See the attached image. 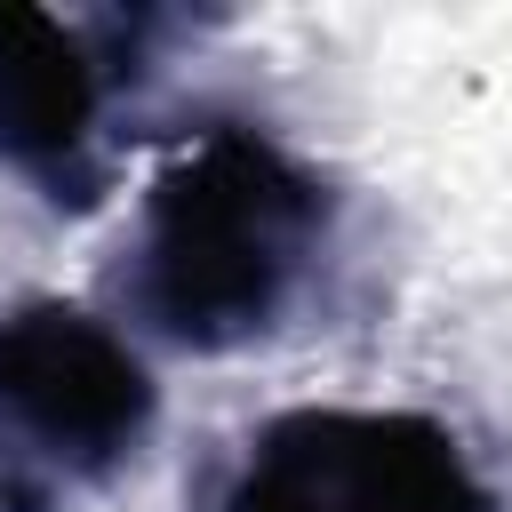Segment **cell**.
I'll return each mask as SVG.
<instances>
[{
    "instance_id": "3",
    "label": "cell",
    "mask_w": 512,
    "mask_h": 512,
    "mask_svg": "<svg viewBox=\"0 0 512 512\" xmlns=\"http://www.w3.org/2000/svg\"><path fill=\"white\" fill-rule=\"evenodd\" d=\"M216 512H496V488L464 432L424 408L312 400L240 440Z\"/></svg>"
},
{
    "instance_id": "1",
    "label": "cell",
    "mask_w": 512,
    "mask_h": 512,
    "mask_svg": "<svg viewBox=\"0 0 512 512\" xmlns=\"http://www.w3.org/2000/svg\"><path fill=\"white\" fill-rule=\"evenodd\" d=\"M336 184L280 136L200 128L144 192L128 248V304L176 352L264 344L336 248Z\"/></svg>"
},
{
    "instance_id": "4",
    "label": "cell",
    "mask_w": 512,
    "mask_h": 512,
    "mask_svg": "<svg viewBox=\"0 0 512 512\" xmlns=\"http://www.w3.org/2000/svg\"><path fill=\"white\" fill-rule=\"evenodd\" d=\"M120 56L104 24H72L24 0H0V168L32 176L56 208H88L104 184L96 136Z\"/></svg>"
},
{
    "instance_id": "2",
    "label": "cell",
    "mask_w": 512,
    "mask_h": 512,
    "mask_svg": "<svg viewBox=\"0 0 512 512\" xmlns=\"http://www.w3.org/2000/svg\"><path fill=\"white\" fill-rule=\"evenodd\" d=\"M160 384L144 352L64 304L0 312V512H72L104 496L152 440Z\"/></svg>"
}]
</instances>
